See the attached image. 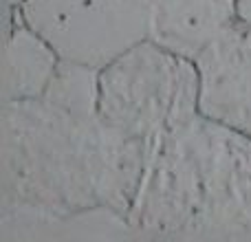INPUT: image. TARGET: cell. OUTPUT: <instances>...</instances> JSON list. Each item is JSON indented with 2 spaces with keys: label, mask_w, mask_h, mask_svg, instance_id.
Returning a JSON list of instances; mask_svg holds the SVG:
<instances>
[{
  "label": "cell",
  "mask_w": 251,
  "mask_h": 242,
  "mask_svg": "<svg viewBox=\"0 0 251 242\" xmlns=\"http://www.w3.org/2000/svg\"><path fill=\"white\" fill-rule=\"evenodd\" d=\"M152 143L79 117L47 99L2 101L0 209L75 214L110 207L128 216Z\"/></svg>",
  "instance_id": "6da1fadb"
},
{
  "label": "cell",
  "mask_w": 251,
  "mask_h": 242,
  "mask_svg": "<svg viewBox=\"0 0 251 242\" xmlns=\"http://www.w3.org/2000/svg\"><path fill=\"white\" fill-rule=\"evenodd\" d=\"M128 220L143 240H251V137L203 113L161 137Z\"/></svg>",
  "instance_id": "7a4b0ae2"
},
{
  "label": "cell",
  "mask_w": 251,
  "mask_h": 242,
  "mask_svg": "<svg viewBox=\"0 0 251 242\" xmlns=\"http://www.w3.org/2000/svg\"><path fill=\"white\" fill-rule=\"evenodd\" d=\"M201 113L196 60L148 38L100 71V117L156 143Z\"/></svg>",
  "instance_id": "3957f363"
},
{
  "label": "cell",
  "mask_w": 251,
  "mask_h": 242,
  "mask_svg": "<svg viewBox=\"0 0 251 242\" xmlns=\"http://www.w3.org/2000/svg\"><path fill=\"white\" fill-rule=\"evenodd\" d=\"M18 9L60 60L97 71L152 35L146 0H22Z\"/></svg>",
  "instance_id": "277c9868"
},
{
  "label": "cell",
  "mask_w": 251,
  "mask_h": 242,
  "mask_svg": "<svg viewBox=\"0 0 251 242\" xmlns=\"http://www.w3.org/2000/svg\"><path fill=\"white\" fill-rule=\"evenodd\" d=\"M201 113L251 137V26L236 20L196 55Z\"/></svg>",
  "instance_id": "5b68a950"
},
{
  "label": "cell",
  "mask_w": 251,
  "mask_h": 242,
  "mask_svg": "<svg viewBox=\"0 0 251 242\" xmlns=\"http://www.w3.org/2000/svg\"><path fill=\"white\" fill-rule=\"evenodd\" d=\"M69 238H137L128 216L110 207L75 214H49L29 207L0 209V242L69 240Z\"/></svg>",
  "instance_id": "8992f818"
},
{
  "label": "cell",
  "mask_w": 251,
  "mask_h": 242,
  "mask_svg": "<svg viewBox=\"0 0 251 242\" xmlns=\"http://www.w3.org/2000/svg\"><path fill=\"white\" fill-rule=\"evenodd\" d=\"M57 64L60 55L22 20L18 9L13 22L4 26L2 101L42 97Z\"/></svg>",
  "instance_id": "52a82bcc"
},
{
  "label": "cell",
  "mask_w": 251,
  "mask_h": 242,
  "mask_svg": "<svg viewBox=\"0 0 251 242\" xmlns=\"http://www.w3.org/2000/svg\"><path fill=\"white\" fill-rule=\"evenodd\" d=\"M42 99L79 117L100 115V71L60 60Z\"/></svg>",
  "instance_id": "ba28073f"
},
{
  "label": "cell",
  "mask_w": 251,
  "mask_h": 242,
  "mask_svg": "<svg viewBox=\"0 0 251 242\" xmlns=\"http://www.w3.org/2000/svg\"><path fill=\"white\" fill-rule=\"evenodd\" d=\"M236 18L238 22L251 26V0H236Z\"/></svg>",
  "instance_id": "9c48e42d"
},
{
  "label": "cell",
  "mask_w": 251,
  "mask_h": 242,
  "mask_svg": "<svg viewBox=\"0 0 251 242\" xmlns=\"http://www.w3.org/2000/svg\"><path fill=\"white\" fill-rule=\"evenodd\" d=\"M22 0H2V18H9L18 11Z\"/></svg>",
  "instance_id": "30bf717a"
},
{
  "label": "cell",
  "mask_w": 251,
  "mask_h": 242,
  "mask_svg": "<svg viewBox=\"0 0 251 242\" xmlns=\"http://www.w3.org/2000/svg\"><path fill=\"white\" fill-rule=\"evenodd\" d=\"M146 2H148V7H154V4H159L161 0H146Z\"/></svg>",
  "instance_id": "8fae6325"
}]
</instances>
